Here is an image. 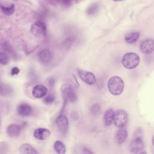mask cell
I'll return each instance as SVG.
<instances>
[{"label": "cell", "instance_id": "cell-1", "mask_svg": "<svg viewBox=\"0 0 154 154\" xmlns=\"http://www.w3.org/2000/svg\"><path fill=\"white\" fill-rule=\"evenodd\" d=\"M108 89L109 91L114 96L122 94L124 89V82L122 78L119 76L111 77L108 81Z\"/></svg>", "mask_w": 154, "mask_h": 154}, {"label": "cell", "instance_id": "cell-2", "mask_svg": "<svg viewBox=\"0 0 154 154\" xmlns=\"http://www.w3.org/2000/svg\"><path fill=\"white\" fill-rule=\"evenodd\" d=\"M140 58L138 54L134 52H128L125 54L122 58L123 66L128 69L135 68L140 63Z\"/></svg>", "mask_w": 154, "mask_h": 154}, {"label": "cell", "instance_id": "cell-3", "mask_svg": "<svg viewBox=\"0 0 154 154\" xmlns=\"http://www.w3.org/2000/svg\"><path fill=\"white\" fill-rule=\"evenodd\" d=\"M61 94L64 99V106L67 101L75 102L77 100V95L74 88L69 84H64L61 88Z\"/></svg>", "mask_w": 154, "mask_h": 154}, {"label": "cell", "instance_id": "cell-4", "mask_svg": "<svg viewBox=\"0 0 154 154\" xmlns=\"http://www.w3.org/2000/svg\"><path fill=\"white\" fill-rule=\"evenodd\" d=\"M30 31L31 34L36 37L43 38L46 36L47 28L45 23L40 20H36L32 23Z\"/></svg>", "mask_w": 154, "mask_h": 154}, {"label": "cell", "instance_id": "cell-5", "mask_svg": "<svg viewBox=\"0 0 154 154\" xmlns=\"http://www.w3.org/2000/svg\"><path fill=\"white\" fill-rule=\"evenodd\" d=\"M128 122V115L123 109H118L114 113L113 123L118 128L124 127Z\"/></svg>", "mask_w": 154, "mask_h": 154}, {"label": "cell", "instance_id": "cell-6", "mask_svg": "<svg viewBox=\"0 0 154 154\" xmlns=\"http://www.w3.org/2000/svg\"><path fill=\"white\" fill-rule=\"evenodd\" d=\"M55 123L59 131L63 135H65L69 129V120L67 117L63 114H60L57 116Z\"/></svg>", "mask_w": 154, "mask_h": 154}, {"label": "cell", "instance_id": "cell-7", "mask_svg": "<svg viewBox=\"0 0 154 154\" xmlns=\"http://www.w3.org/2000/svg\"><path fill=\"white\" fill-rule=\"evenodd\" d=\"M78 73L80 79L87 84L92 85L96 82L95 75L91 72L84 70H78Z\"/></svg>", "mask_w": 154, "mask_h": 154}, {"label": "cell", "instance_id": "cell-8", "mask_svg": "<svg viewBox=\"0 0 154 154\" xmlns=\"http://www.w3.org/2000/svg\"><path fill=\"white\" fill-rule=\"evenodd\" d=\"M153 43L154 42L152 38H146L140 42V49L143 54H150L153 51Z\"/></svg>", "mask_w": 154, "mask_h": 154}, {"label": "cell", "instance_id": "cell-9", "mask_svg": "<svg viewBox=\"0 0 154 154\" xmlns=\"http://www.w3.org/2000/svg\"><path fill=\"white\" fill-rule=\"evenodd\" d=\"M144 145L142 139L134 138L129 144V150L132 153H140L144 150Z\"/></svg>", "mask_w": 154, "mask_h": 154}, {"label": "cell", "instance_id": "cell-10", "mask_svg": "<svg viewBox=\"0 0 154 154\" xmlns=\"http://www.w3.org/2000/svg\"><path fill=\"white\" fill-rule=\"evenodd\" d=\"M38 59L42 64H48L52 60V53L48 49H42L38 54Z\"/></svg>", "mask_w": 154, "mask_h": 154}, {"label": "cell", "instance_id": "cell-11", "mask_svg": "<svg viewBox=\"0 0 154 154\" xmlns=\"http://www.w3.org/2000/svg\"><path fill=\"white\" fill-rule=\"evenodd\" d=\"M32 112V107L27 103H21L17 106V112L20 116L28 117L31 114Z\"/></svg>", "mask_w": 154, "mask_h": 154}, {"label": "cell", "instance_id": "cell-12", "mask_svg": "<svg viewBox=\"0 0 154 154\" xmlns=\"http://www.w3.org/2000/svg\"><path fill=\"white\" fill-rule=\"evenodd\" d=\"M48 92L46 87L42 84H37L32 89V94L35 98H42L46 96Z\"/></svg>", "mask_w": 154, "mask_h": 154}, {"label": "cell", "instance_id": "cell-13", "mask_svg": "<svg viewBox=\"0 0 154 154\" xmlns=\"http://www.w3.org/2000/svg\"><path fill=\"white\" fill-rule=\"evenodd\" d=\"M51 135V132L46 128H39L36 129L34 132V137L39 140L43 141L45 140L49 137Z\"/></svg>", "mask_w": 154, "mask_h": 154}, {"label": "cell", "instance_id": "cell-14", "mask_svg": "<svg viewBox=\"0 0 154 154\" xmlns=\"http://www.w3.org/2000/svg\"><path fill=\"white\" fill-rule=\"evenodd\" d=\"M22 128L19 125L12 123L7 128L6 132L7 135L10 137H16L19 136L21 132Z\"/></svg>", "mask_w": 154, "mask_h": 154}, {"label": "cell", "instance_id": "cell-15", "mask_svg": "<svg viewBox=\"0 0 154 154\" xmlns=\"http://www.w3.org/2000/svg\"><path fill=\"white\" fill-rule=\"evenodd\" d=\"M128 137V131L124 127L119 128L116 134V140L118 144L123 143Z\"/></svg>", "mask_w": 154, "mask_h": 154}, {"label": "cell", "instance_id": "cell-16", "mask_svg": "<svg viewBox=\"0 0 154 154\" xmlns=\"http://www.w3.org/2000/svg\"><path fill=\"white\" fill-rule=\"evenodd\" d=\"M19 152L22 154H37L38 152L29 144H22L19 147Z\"/></svg>", "mask_w": 154, "mask_h": 154}, {"label": "cell", "instance_id": "cell-17", "mask_svg": "<svg viewBox=\"0 0 154 154\" xmlns=\"http://www.w3.org/2000/svg\"><path fill=\"white\" fill-rule=\"evenodd\" d=\"M114 113V112L112 109H108L105 112L103 116V121L105 126H109L111 125V123L113 122Z\"/></svg>", "mask_w": 154, "mask_h": 154}, {"label": "cell", "instance_id": "cell-18", "mask_svg": "<svg viewBox=\"0 0 154 154\" xmlns=\"http://www.w3.org/2000/svg\"><path fill=\"white\" fill-rule=\"evenodd\" d=\"M140 37V33L138 32H131L128 33L125 36V42L128 44H133L135 43Z\"/></svg>", "mask_w": 154, "mask_h": 154}, {"label": "cell", "instance_id": "cell-19", "mask_svg": "<svg viewBox=\"0 0 154 154\" xmlns=\"http://www.w3.org/2000/svg\"><path fill=\"white\" fill-rule=\"evenodd\" d=\"M54 149L55 152L59 154H64L66 152V147L61 141H56L54 143Z\"/></svg>", "mask_w": 154, "mask_h": 154}, {"label": "cell", "instance_id": "cell-20", "mask_svg": "<svg viewBox=\"0 0 154 154\" xmlns=\"http://www.w3.org/2000/svg\"><path fill=\"white\" fill-rule=\"evenodd\" d=\"M13 92L12 87L8 84H1V94L5 97L10 96Z\"/></svg>", "mask_w": 154, "mask_h": 154}, {"label": "cell", "instance_id": "cell-21", "mask_svg": "<svg viewBox=\"0 0 154 154\" xmlns=\"http://www.w3.org/2000/svg\"><path fill=\"white\" fill-rule=\"evenodd\" d=\"M1 10L2 11V13L4 14H5V15L10 16L15 11V5L13 4L10 5H8V6L3 5L2 4H1Z\"/></svg>", "mask_w": 154, "mask_h": 154}, {"label": "cell", "instance_id": "cell-22", "mask_svg": "<svg viewBox=\"0 0 154 154\" xmlns=\"http://www.w3.org/2000/svg\"><path fill=\"white\" fill-rule=\"evenodd\" d=\"M99 10V5L97 4H92L86 10V13L88 15L92 16L95 14Z\"/></svg>", "mask_w": 154, "mask_h": 154}, {"label": "cell", "instance_id": "cell-23", "mask_svg": "<svg viewBox=\"0 0 154 154\" xmlns=\"http://www.w3.org/2000/svg\"><path fill=\"white\" fill-rule=\"evenodd\" d=\"M75 150L78 153H93L88 148L83 145H77L75 147Z\"/></svg>", "mask_w": 154, "mask_h": 154}, {"label": "cell", "instance_id": "cell-24", "mask_svg": "<svg viewBox=\"0 0 154 154\" xmlns=\"http://www.w3.org/2000/svg\"><path fill=\"white\" fill-rule=\"evenodd\" d=\"M100 105L99 103H94L91 106L90 111L93 116H96L100 113Z\"/></svg>", "mask_w": 154, "mask_h": 154}, {"label": "cell", "instance_id": "cell-25", "mask_svg": "<svg viewBox=\"0 0 154 154\" xmlns=\"http://www.w3.org/2000/svg\"><path fill=\"white\" fill-rule=\"evenodd\" d=\"M1 46H2V48H3V49L5 52H7L9 54H11V55H14L15 54L13 48L11 47V46L8 43H7V42L3 43L1 45Z\"/></svg>", "mask_w": 154, "mask_h": 154}, {"label": "cell", "instance_id": "cell-26", "mask_svg": "<svg viewBox=\"0 0 154 154\" xmlns=\"http://www.w3.org/2000/svg\"><path fill=\"white\" fill-rule=\"evenodd\" d=\"M0 63L2 65H6L8 63V57L7 55L2 52L0 53Z\"/></svg>", "mask_w": 154, "mask_h": 154}, {"label": "cell", "instance_id": "cell-27", "mask_svg": "<svg viewBox=\"0 0 154 154\" xmlns=\"http://www.w3.org/2000/svg\"><path fill=\"white\" fill-rule=\"evenodd\" d=\"M8 146L6 142H1L0 143V153L5 154L8 152Z\"/></svg>", "mask_w": 154, "mask_h": 154}, {"label": "cell", "instance_id": "cell-28", "mask_svg": "<svg viewBox=\"0 0 154 154\" xmlns=\"http://www.w3.org/2000/svg\"><path fill=\"white\" fill-rule=\"evenodd\" d=\"M55 100V96L53 95V94H48L43 99V102L47 104V105H49V104H51L52 103L54 102Z\"/></svg>", "mask_w": 154, "mask_h": 154}, {"label": "cell", "instance_id": "cell-29", "mask_svg": "<svg viewBox=\"0 0 154 154\" xmlns=\"http://www.w3.org/2000/svg\"><path fill=\"white\" fill-rule=\"evenodd\" d=\"M143 130L141 128H138L135 133H134V138H140L143 139Z\"/></svg>", "mask_w": 154, "mask_h": 154}, {"label": "cell", "instance_id": "cell-30", "mask_svg": "<svg viewBox=\"0 0 154 154\" xmlns=\"http://www.w3.org/2000/svg\"><path fill=\"white\" fill-rule=\"evenodd\" d=\"M20 72V69L17 67H14L11 70V75L14 76L16 75H17Z\"/></svg>", "mask_w": 154, "mask_h": 154}]
</instances>
